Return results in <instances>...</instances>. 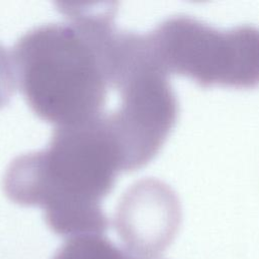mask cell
<instances>
[{
	"label": "cell",
	"instance_id": "1",
	"mask_svg": "<svg viewBox=\"0 0 259 259\" xmlns=\"http://www.w3.org/2000/svg\"><path fill=\"white\" fill-rule=\"evenodd\" d=\"M67 23H49L23 34L11 59L28 105L57 126L103 114L110 88L106 48L116 28L111 4H62Z\"/></svg>",
	"mask_w": 259,
	"mask_h": 259
},
{
	"label": "cell",
	"instance_id": "2",
	"mask_svg": "<svg viewBox=\"0 0 259 259\" xmlns=\"http://www.w3.org/2000/svg\"><path fill=\"white\" fill-rule=\"evenodd\" d=\"M122 160L104 120L57 126L48 147L15 158L2 186L20 205H37L57 235H101L108 219L101 201L114 186Z\"/></svg>",
	"mask_w": 259,
	"mask_h": 259
},
{
	"label": "cell",
	"instance_id": "3",
	"mask_svg": "<svg viewBox=\"0 0 259 259\" xmlns=\"http://www.w3.org/2000/svg\"><path fill=\"white\" fill-rule=\"evenodd\" d=\"M150 52L167 74L202 85L259 83V28L250 24L218 29L189 16L174 15L145 34Z\"/></svg>",
	"mask_w": 259,
	"mask_h": 259
},
{
	"label": "cell",
	"instance_id": "4",
	"mask_svg": "<svg viewBox=\"0 0 259 259\" xmlns=\"http://www.w3.org/2000/svg\"><path fill=\"white\" fill-rule=\"evenodd\" d=\"M120 103L104 119L120 152L123 171H135L159 152L177 116V99L154 60L146 36L130 47L113 80Z\"/></svg>",
	"mask_w": 259,
	"mask_h": 259
},
{
	"label": "cell",
	"instance_id": "5",
	"mask_svg": "<svg viewBox=\"0 0 259 259\" xmlns=\"http://www.w3.org/2000/svg\"><path fill=\"white\" fill-rule=\"evenodd\" d=\"M180 207L173 189L155 178L141 179L122 194L115 213V227L128 251L159 257L172 240Z\"/></svg>",
	"mask_w": 259,
	"mask_h": 259
},
{
	"label": "cell",
	"instance_id": "6",
	"mask_svg": "<svg viewBox=\"0 0 259 259\" xmlns=\"http://www.w3.org/2000/svg\"><path fill=\"white\" fill-rule=\"evenodd\" d=\"M53 259H160L144 257L121 249L102 235H82L68 239Z\"/></svg>",
	"mask_w": 259,
	"mask_h": 259
},
{
	"label": "cell",
	"instance_id": "7",
	"mask_svg": "<svg viewBox=\"0 0 259 259\" xmlns=\"http://www.w3.org/2000/svg\"><path fill=\"white\" fill-rule=\"evenodd\" d=\"M16 83L11 55L0 45V108L9 101Z\"/></svg>",
	"mask_w": 259,
	"mask_h": 259
}]
</instances>
